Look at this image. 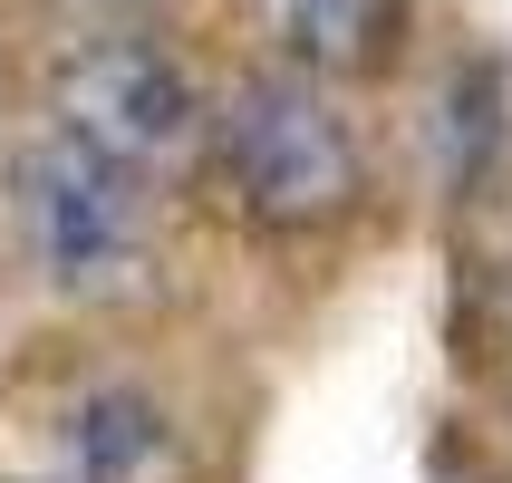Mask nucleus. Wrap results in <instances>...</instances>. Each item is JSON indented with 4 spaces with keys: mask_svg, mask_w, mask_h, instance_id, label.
I'll return each instance as SVG.
<instances>
[{
    "mask_svg": "<svg viewBox=\"0 0 512 483\" xmlns=\"http://www.w3.org/2000/svg\"><path fill=\"white\" fill-rule=\"evenodd\" d=\"M20 223H29V252L58 290L78 300H107L145 271V174L116 165L107 145H87L78 126H39L20 145Z\"/></svg>",
    "mask_w": 512,
    "mask_h": 483,
    "instance_id": "nucleus-1",
    "label": "nucleus"
},
{
    "mask_svg": "<svg viewBox=\"0 0 512 483\" xmlns=\"http://www.w3.org/2000/svg\"><path fill=\"white\" fill-rule=\"evenodd\" d=\"M223 174L261 223H329L358 194V136L310 78H252L223 107Z\"/></svg>",
    "mask_w": 512,
    "mask_h": 483,
    "instance_id": "nucleus-2",
    "label": "nucleus"
},
{
    "mask_svg": "<svg viewBox=\"0 0 512 483\" xmlns=\"http://www.w3.org/2000/svg\"><path fill=\"white\" fill-rule=\"evenodd\" d=\"M58 126H78L87 145H107L116 165L136 174H165L194 155L203 136V107L184 68L165 49H145V39H87L68 68H58Z\"/></svg>",
    "mask_w": 512,
    "mask_h": 483,
    "instance_id": "nucleus-3",
    "label": "nucleus"
},
{
    "mask_svg": "<svg viewBox=\"0 0 512 483\" xmlns=\"http://www.w3.org/2000/svg\"><path fill=\"white\" fill-rule=\"evenodd\" d=\"M261 20L281 29L300 68H387L406 0H261Z\"/></svg>",
    "mask_w": 512,
    "mask_h": 483,
    "instance_id": "nucleus-4",
    "label": "nucleus"
},
{
    "mask_svg": "<svg viewBox=\"0 0 512 483\" xmlns=\"http://www.w3.org/2000/svg\"><path fill=\"white\" fill-rule=\"evenodd\" d=\"M68 445H78V474L87 483H155L165 474V416L136 397V387H97V397L78 406V426H68Z\"/></svg>",
    "mask_w": 512,
    "mask_h": 483,
    "instance_id": "nucleus-5",
    "label": "nucleus"
},
{
    "mask_svg": "<svg viewBox=\"0 0 512 483\" xmlns=\"http://www.w3.org/2000/svg\"><path fill=\"white\" fill-rule=\"evenodd\" d=\"M484 145H493V68H474L464 97H455V174L484 165Z\"/></svg>",
    "mask_w": 512,
    "mask_h": 483,
    "instance_id": "nucleus-6",
    "label": "nucleus"
}]
</instances>
